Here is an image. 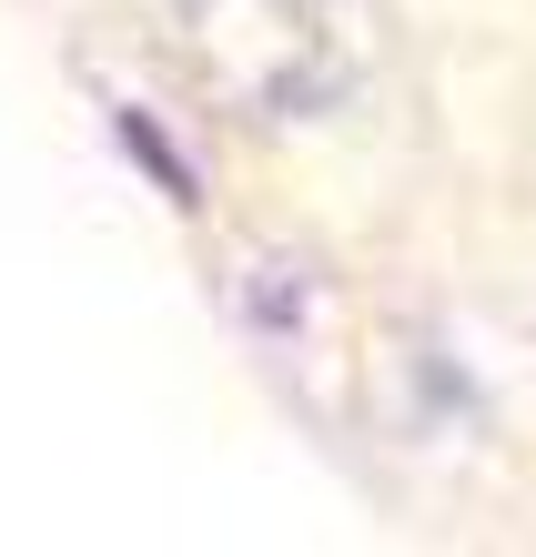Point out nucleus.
Segmentation results:
<instances>
[{
    "label": "nucleus",
    "instance_id": "obj_1",
    "mask_svg": "<svg viewBox=\"0 0 536 557\" xmlns=\"http://www.w3.org/2000/svg\"><path fill=\"white\" fill-rule=\"evenodd\" d=\"M112 122H122V143H132V162H142V173H162V193H173V203H183V213H192V203H203V173H192V162H183L173 143H162V133H152V122H142V112H112Z\"/></svg>",
    "mask_w": 536,
    "mask_h": 557
}]
</instances>
